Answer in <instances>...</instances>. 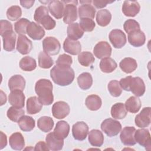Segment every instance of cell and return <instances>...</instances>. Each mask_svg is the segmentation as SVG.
Here are the masks:
<instances>
[{
  "mask_svg": "<svg viewBox=\"0 0 151 151\" xmlns=\"http://www.w3.org/2000/svg\"><path fill=\"white\" fill-rule=\"evenodd\" d=\"M54 120L51 117L42 116L37 121L38 127L43 132L47 133L51 131L54 126Z\"/></svg>",
  "mask_w": 151,
  "mask_h": 151,
  "instance_id": "obj_38",
  "label": "cell"
},
{
  "mask_svg": "<svg viewBox=\"0 0 151 151\" xmlns=\"http://www.w3.org/2000/svg\"><path fill=\"white\" fill-rule=\"evenodd\" d=\"M22 15L21 8L18 5L10 6L6 11L7 18L11 21H15L19 19Z\"/></svg>",
  "mask_w": 151,
  "mask_h": 151,
  "instance_id": "obj_44",
  "label": "cell"
},
{
  "mask_svg": "<svg viewBox=\"0 0 151 151\" xmlns=\"http://www.w3.org/2000/svg\"><path fill=\"white\" fill-rule=\"evenodd\" d=\"M25 86V80L21 75H14L8 81V87L11 91L21 90L23 91Z\"/></svg>",
  "mask_w": 151,
  "mask_h": 151,
  "instance_id": "obj_27",
  "label": "cell"
},
{
  "mask_svg": "<svg viewBox=\"0 0 151 151\" xmlns=\"http://www.w3.org/2000/svg\"><path fill=\"white\" fill-rule=\"evenodd\" d=\"M64 50L71 55L79 54L81 50V45L78 41H75L67 38L63 42Z\"/></svg>",
  "mask_w": 151,
  "mask_h": 151,
  "instance_id": "obj_20",
  "label": "cell"
},
{
  "mask_svg": "<svg viewBox=\"0 0 151 151\" xmlns=\"http://www.w3.org/2000/svg\"><path fill=\"white\" fill-rule=\"evenodd\" d=\"M42 107V104L36 96L30 97L27 100V111L29 114L38 113L41 111Z\"/></svg>",
  "mask_w": 151,
  "mask_h": 151,
  "instance_id": "obj_26",
  "label": "cell"
},
{
  "mask_svg": "<svg viewBox=\"0 0 151 151\" xmlns=\"http://www.w3.org/2000/svg\"><path fill=\"white\" fill-rule=\"evenodd\" d=\"M127 114L124 104L122 103H117L111 108V115L115 119H124Z\"/></svg>",
  "mask_w": 151,
  "mask_h": 151,
  "instance_id": "obj_34",
  "label": "cell"
},
{
  "mask_svg": "<svg viewBox=\"0 0 151 151\" xmlns=\"http://www.w3.org/2000/svg\"><path fill=\"white\" fill-rule=\"evenodd\" d=\"M101 129L108 136L117 135L122 130V125L119 121L111 118L105 119L101 124Z\"/></svg>",
  "mask_w": 151,
  "mask_h": 151,
  "instance_id": "obj_4",
  "label": "cell"
},
{
  "mask_svg": "<svg viewBox=\"0 0 151 151\" xmlns=\"http://www.w3.org/2000/svg\"><path fill=\"white\" fill-rule=\"evenodd\" d=\"M111 47L107 41L99 42L93 48L94 55L99 59L109 57L111 54Z\"/></svg>",
  "mask_w": 151,
  "mask_h": 151,
  "instance_id": "obj_11",
  "label": "cell"
},
{
  "mask_svg": "<svg viewBox=\"0 0 151 151\" xmlns=\"http://www.w3.org/2000/svg\"><path fill=\"white\" fill-rule=\"evenodd\" d=\"M107 88L111 96L114 97L120 96L122 93V90L119 82L115 80H111L109 83Z\"/></svg>",
  "mask_w": 151,
  "mask_h": 151,
  "instance_id": "obj_45",
  "label": "cell"
},
{
  "mask_svg": "<svg viewBox=\"0 0 151 151\" xmlns=\"http://www.w3.org/2000/svg\"><path fill=\"white\" fill-rule=\"evenodd\" d=\"M65 5L63 21L65 24H71L77 19V1H63Z\"/></svg>",
  "mask_w": 151,
  "mask_h": 151,
  "instance_id": "obj_3",
  "label": "cell"
},
{
  "mask_svg": "<svg viewBox=\"0 0 151 151\" xmlns=\"http://www.w3.org/2000/svg\"><path fill=\"white\" fill-rule=\"evenodd\" d=\"M11 147L15 150H21L25 146V140L22 134L19 132L12 133L9 139Z\"/></svg>",
  "mask_w": 151,
  "mask_h": 151,
  "instance_id": "obj_23",
  "label": "cell"
},
{
  "mask_svg": "<svg viewBox=\"0 0 151 151\" xmlns=\"http://www.w3.org/2000/svg\"><path fill=\"white\" fill-rule=\"evenodd\" d=\"M45 141L48 148L51 150H60L64 146V140L57 138L53 132L50 133L47 135Z\"/></svg>",
  "mask_w": 151,
  "mask_h": 151,
  "instance_id": "obj_25",
  "label": "cell"
},
{
  "mask_svg": "<svg viewBox=\"0 0 151 151\" xmlns=\"http://www.w3.org/2000/svg\"><path fill=\"white\" fill-rule=\"evenodd\" d=\"M21 130L24 132H30L35 127V120L29 116H22L18 122Z\"/></svg>",
  "mask_w": 151,
  "mask_h": 151,
  "instance_id": "obj_31",
  "label": "cell"
},
{
  "mask_svg": "<svg viewBox=\"0 0 151 151\" xmlns=\"http://www.w3.org/2000/svg\"><path fill=\"white\" fill-rule=\"evenodd\" d=\"M32 48V41L25 35L18 36L17 42V50L22 55H26L30 52Z\"/></svg>",
  "mask_w": 151,
  "mask_h": 151,
  "instance_id": "obj_17",
  "label": "cell"
},
{
  "mask_svg": "<svg viewBox=\"0 0 151 151\" xmlns=\"http://www.w3.org/2000/svg\"><path fill=\"white\" fill-rule=\"evenodd\" d=\"M25 111L22 108H17L12 106L7 110V117L12 122H17L20 119V118L24 115Z\"/></svg>",
  "mask_w": 151,
  "mask_h": 151,
  "instance_id": "obj_42",
  "label": "cell"
},
{
  "mask_svg": "<svg viewBox=\"0 0 151 151\" xmlns=\"http://www.w3.org/2000/svg\"><path fill=\"white\" fill-rule=\"evenodd\" d=\"M128 41L133 47H141L145 43V34L140 29L132 31L128 34Z\"/></svg>",
  "mask_w": 151,
  "mask_h": 151,
  "instance_id": "obj_18",
  "label": "cell"
},
{
  "mask_svg": "<svg viewBox=\"0 0 151 151\" xmlns=\"http://www.w3.org/2000/svg\"><path fill=\"white\" fill-rule=\"evenodd\" d=\"M52 88V84L49 80L42 78L36 82L35 91L42 105L47 106L52 103L54 101Z\"/></svg>",
  "mask_w": 151,
  "mask_h": 151,
  "instance_id": "obj_2",
  "label": "cell"
},
{
  "mask_svg": "<svg viewBox=\"0 0 151 151\" xmlns=\"http://www.w3.org/2000/svg\"><path fill=\"white\" fill-rule=\"evenodd\" d=\"M49 11L52 15L56 19H61L64 15V6L62 1H51L49 2L48 8Z\"/></svg>",
  "mask_w": 151,
  "mask_h": 151,
  "instance_id": "obj_22",
  "label": "cell"
},
{
  "mask_svg": "<svg viewBox=\"0 0 151 151\" xmlns=\"http://www.w3.org/2000/svg\"><path fill=\"white\" fill-rule=\"evenodd\" d=\"M140 6L138 2L135 1H124L122 5V12L123 14L127 17H134L140 11Z\"/></svg>",
  "mask_w": 151,
  "mask_h": 151,
  "instance_id": "obj_15",
  "label": "cell"
},
{
  "mask_svg": "<svg viewBox=\"0 0 151 151\" xmlns=\"http://www.w3.org/2000/svg\"><path fill=\"white\" fill-rule=\"evenodd\" d=\"M86 107L91 111L99 110L102 104L101 98L96 94H91L87 97L85 101Z\"/></svg>",
  "mask_w": 151,
  "mask_h": 151,
  "instance_id": "obj_33",
  "label": "cell"
},
{
  "mask_svg": "<svg viewBox=\"0 0 151 151\" xmlns=\"http://www.w3.org/2000/svg\"><path fill=\"white\" fill-rule=\"evenodd\" d=\"M19 67L25 71H31L36 68L37 63L34 58L26 56L24 57L19 61Z\"/></svg>",
  "mask_w": 151,
  "mask_h": 151,
  "instance_id": "obj_39",
  "label": "cell"
},
{
  "mask_svg": "<svg viewBox=\"0 0 151 151\" xmlns=\"http://www.w3.org/2000/svg\"><path fill=\"white\" fill-rule=\"evenodd\" d=\"M13 30L12 24L7 20L0 21V34L2 35L5 32L7 31Z\"/></svg>",
  "mask_w": 151,
  "mask_h": 151,
  "instance_id": "obj_51",
  "label": "cell"
},
{
  "mask_svg": "<svg viewBox=\"0 0 151 151\" xmlns=\"http://www.w3.org/2000/svg\"><path fill=\"white\" fill-rule=\"evenodd\" d=\"M25 97L22 91L21 90H14L11 91L8 96L9 104L17 108H22L24 107Z\"/></svg>",
  "mask_w": 151,
  "mask_h": 151,
  "instance_id": "obj_14",
  "label": "cell"
},
{
  "mask_svg": "<svg viewBox=\"0 0 151 151\" xmlns=\"http://www.w3.org/2000/svg\"><path fill=\"white\" fill-rule=\"evenodd\" d=\"M136 129L134 127L126 126L120 133V138L122 143L126 146H133L136 143L134 139Z\"/></svg>",
  "mask_w": 151,
  "mask_h": 151,
  "instance_id": "obj_12",
  "label": "cell"
},
{
  "mask_svg": "<svg viewBox=\"0 0 151 151\" xmlns=\"http://www.w3.org/2000/svg\"><path fill=\"white\" fill-rule=\"evenodd\" d=\"M120 69L124 73L130 74L133 72L137 67L136 61L132 58L126 57L122 60L119 63Z\"/></svg>",
  "mask_w": 151,
  "mask_h": 151,
  "instance_id": "obj_30",
  "label": "cell"
},
{
  "mask_svg": "<svg viewBox=\"0 0 151 151\" xmlns=\"http://www.w3.org/2000/svg\"><path fill=\"white\" fill-rule=\"evenodd\" d=\"M78 12L80 18H88L93 19L96 14V9L94 7L91 5V3L83 4L78 7Z\"/></svg>",
  "mask_w": 151,
  "mask_h": 151,
  "instance_id": "obj_29",
  "label": "cell"
},
{
  "mask_svg": "<svg viewBox=\"0 0 151 151\" xmlns=\"http://www.w3.org/2000/svg\"><path fill=\"white\" fill-rule=\"evenodd\" d=\"M0 133H1V146H0L1 147H0V149H2L7 145V137H6V135L5 134H4L2 132H1Z\"/></svg>",
  "mask_w": 151,
  "mask_h": 151,
  "instance_id": "obj_55",
  "label": "cell"
},
{
  "mask_svg": "<svg viewBox=\"0 0 151 151\" xmlns=\"http://www.w3.org/2000/svg\"><path fill=\"white\" fill-rule=\"evenodd\" d=\"M88 133V126L84 122H77L73 124L72 133L74 138L77 140L82 141L86 139Z\"/></svg>",
  "mask_w": 151,
  "mask_h": 151,
  "instance_id": "obj_10",
  "label": "cell"
},
{
  "mask_svg": "<svg viewBox=\"0 0 151 151\" xmlns=\"http://www.w3.org/2000/svg\"><path fill=\"white\" fill-rule=\"evenodd\" d=\"M109 40L115 48H121L126 43L125 34L120 29H115L110 31L109 35Z\"/></svg>",
  "mask_w": 151,
  "mask_h": 151,
  "instance_id": "obj_6",
  "label": "cell"
},
{
  "mask_svg": "<svg viewBox=\"0 0 151 151\" xmlns=\"http://www.w3.org/2000/svg\"><path fill=\"white\" fill-rule=\"evenodd\" d=\"M99 66L102 72L110 73L115 70L117 65L113 58L110 57H106L101 60Z\"/></svg>",
  "mask_w": 151,
  "mask_h": 151,
  "instance_id": "obj_37",
  "label": "cell"
},
{
  "mask_svg": "<svg viewBox=\"0 0 151 151\" xmlns=\"http://www.w3.org/2000/svg\"><path fill=\"white\" fill-rule=\"evenodd\" d=\"M77 83L79 87L82 90L89 89L93 84V78L89 73H83L77 77Z\"/></svg>",
  "mask_w": 151,
  "mask_h": 151,
  "instance_id": "obj_36",
  "label": "cell"
},
{
  "mask_svg": "<svg viewBox=\"0 0 151 151\" xmlns=\"http://www.w3.org/2000/svg\"><path fill=\"white\" fill-rule=\"evenodd\" d=\"M129 90L136 97L142 96L146 90L143 80L139 77H132L129 82Z\"/></svg>",
  "mask_w": 151,
  "mask_h": 151,
  "instance_id": "obj_9",
  "label": "cell"
},
{
  "mask_svg": "<svg viewBox=\"0 0 151 151\" xmlns=\"http://www.w3.org/2000/svg\"><path fill=\"white\" fill-rule=\"evenodd\" d=\"M1 37L3 40V48L6 51H12L14 50L16 41V34L13 30L5 32Z\"/></svg>",
  "mask_w": 151,
  "mask_h": 151,
  "instance_id": "obj_19",
  "label": "cell"
},
{
  "mask_svg": "<svg viewBox=\"0 0 151 151\" xmlns=\"http://www.w3.org/2000/svg\"><path fill=\"white\" fill-rule=\"evenodd\" d=\"M50 77L56 84L66 86L72 83L75 74L73 69L70 65L56 64L50 70Z\"/></svg>",
  "mask_w": 151,
  "mask_h": 151,
  "instance_id": "obj_1",
  "label": "cell"
},
{
  "mask_svg": "<svg viewBox=\"0 0 151 151\" xmlns=\"http://www.w3.org/2000/svg\"><path fill=\"white\" fill-rule=\"evenodd\" d=\"M140 100L136 96L130 97L125 102L124 106L126 110L132 113H136L141 107Z\"/></svg>",
  "mask_w": 151,
  "mask_h": 151,
  "instance_id": "obj_32",
  "label": "cell"
},
{
  "mask_svg": "<svg viewBox=\"0 0 151 151\" xmlns=\"http://www.w3.org/2000/svg\"><path fill=\"white\" fill-rule=\"evenodd\" d=\"M45 31L38 23L31 22L27 27V34L34 40H40L45 35Z\"/></svg>",
  "mask_w": 151,
  "mask_h": 151,
  "instance_id": "obj_16",
  "label": "cell"
},
{
  "mask_svg": "<svg viewBox=\"0 0 151 151\" xmlns=\"http://www.w3.org/2000/svg\"><path fill=\"white\" fill-rule=\"evenodd\" d=\"M73 63L72 57L66 54H63L60 55L56 61V64H61V65H71Z\"/></svg>",
  "mask_w": 151,
  "mask_h": 151,
  "instance_id": "obj_50",
  "label": "cell"
},
{
  "mask_svg": "<svg viewBox=\"0 0 151 151\" xmlns=\"http://www.w3.org/2000/svg\"><path fill=\"white\" fill-rule=\"evenodd\" d=\"M78 61L81 65L88 67L94 62L95 58L93 54L90 52L83 51L78 54Z\"/></svg>",
  "mask_w": 151,
  "mask_h": 151,
  "instance_id": "obj_40",
  "label": "cell"
},
{
  "mask_svg": "<svg viewBox=\"0 0 151 151\" xmlns=\"http://www.w3.org/2000/svg\"><path fill=\"white\" fill-rule=\"evenodd\" d=\"M67 34L68 38L71 40L77 41L81 38L84 34V31L77 22L69 24L67 29Z\"/></svg>",
  "mask_w": 151,
  "mask_h": 151,
  "instance_id": "obj_24",
  "label": "cell"
},
{
  "mask_svg": "<svg viewBox=\"0 0 151 151\" xmlns=\"http://www.w3.org/2000/svg\"><path fill=\"white\" fill-rule=\"evenodd\" d=\"M34 150H45L48 151L50 150V149L48 148L47 145L42 141H40L38 142L34 148Z\"/></svg>",
  "mask_w": 151,
  "mask_h": 151,
  "instance_id": "obj_53",
  "label": "cell"
},
{
  "mask_svg": "<svg viewBox=\"0 0 151 151\" xmlns=\"http://www.w3.org/2000/svg\"><path fill=\"white\" fill-rule=\"evenodd\" d=\"M123 28L124 31L127 33H130L132 31L139 30L140 25L138 22L134 19H129L126 21L123 24Z\"/></svg>",
  "mask_w": 151,
  "mask_h": 151,
  "instance_id": "obj_47",
  "label": "cell"
},
{
  "mask_svg": "<svg viewBox=\"0 0 151 151\" xmlns=\"http://www.w3.org/2000/svg\"><path fill=\"white\" fill-rule=\"evenodd\" d=\"M134 139L137 143L140 146L145 147L146 150H150V134L147 129L142 128L136 130L134 133Z\"/></svg>",
  "mask_w": 151,
  "mask_h": 151,
  "instance_id": "obj_8",
  "label": "cell"
},
{
  "mask_svg": "<svg viewBox=\"0 0 151 151\" xmlns=\"http://www.w3.org/2000/svg\"><path fill=\"white\" fill-rule=\"evenodd\" d=\"M79 25L83 31L86 32L92 31L96 26L94 21L92 19L88 18H80Z\"/></svg>",
  "mask_w": 151,
  "mask_h": 151,
  "instance_id": "obj_46",
  "label": "cell"
},
{
  "mask_svg": "<svg viewBox=\"0 0 151 151\" xmlns=\"http://www.w3.org/2000/svg\"><path fill=\"white\" fill-rule=\"evenodd\" d=\"M44 51L50 55H55L59 53L61 45L59 41L53 37H47L42 41Z\"/></svg>",
  "mask_w": 151,
  "mask_h": 151,
  "instance_id": "obj_5",
  "label": "cell"
},
{
  "mask_svg": "<svg viewBox=\"0 0 151 151\" xmlns=\"http://www.w3.org/2000/svg\"><path fill=\"white\" fill-rule=\"evenodd\" d=\"M88 142L93 146H101L104 142V136L102 132L97 129L91 130L88 134Z\"/></svg>",
  "mask_w": 151,
  "mask_h": 151,
  "instance_id": "obj_28",
  "label": "cell"
},
{
  "mask_svg": "<svg viewBox=\"0 0 151 151\" xmlns=\"http://www.w3.org/2000/svg\"><path fill=\"white\" fill-rule=\"evenodd\" d=\"M134 122L135 124L139 127H148L150 123V107H144L140 113L136 116Z\"/></svg>",
  "mask_w": 151,
  "mask_h": 151,
  "instance_id": "obj_13",
  "label": "cell"
},
{
  "mask_svg": "<svg viewBox=\"0 0 151 151\" xmlns=\"http://www.w3.org/2000/svg\"><path fill=\"white\" fill-rule=\"evenodd\" d=\"M35 1H20V4L22 6L25 8L29 9L33 6Z\"/></svg>",
  "mask_w": 151,
  "mask_h": 151,
  "instance_id": "obj_56",
  "label": "cell"
},
{
  "mask_svg": "<svg viewBox=\"0 0 151 151\" xmlns=\"http://www.w3.org/2000/svg\"><path fill=\"white\" fill-rule=\"evenodd\" d=\"M94 6H96V8L99 9V8H103L104 7H106L108 4H111L113 2H109V1H92Z\"/></svg>",
  "mask_w": 151,
  "mask_h": 151,
  "instance_id": "obj_54",
  "label": "cell"
},
{
  "mask_svg": "<svg viewBox=\"0 0 151 151\" xmlns=\"http://www.w3.org/2000/svg\"><path fill=\"white\" fill-rule=\"evenodd\" d=\"M31 22L26 18H21L14 24L15 32L20 35H25L27 33V28Z\"/></svg>",
  "mask_w": 151,
  "mask_h": 151,
  "instance_id": "obj_43",
  "label": "cell"
},
{
  "mask_svg": "<svg viewBox=\"0 0 151 151\" xmlns=\"http://www.w3.org/2000/svg\"><path fill=\"white\" fill-rule=\"evenodd\" d=\"M40 24L47 30H51L55 28L56 25L55 21L49 15H47L41 19Z\"/></svg>",
  "mask_w": 151,
  "mask_h": 151,
  "instance_id": "obj_49",
  "label": "cell"
},
{
  "mask_svg": "<svg viewBox=\"0 0 151 151\" xmlns=\"http://www.w3.org/2000/svg\"><path fill=\"white\" fill-rule=\"evenodd\" d=\"M131 77H132V76H127L125 78H122L119 82L121 88H123L125 91H129V82H130Z\"/></svg>",
  "mask_w": 151,
  "mask_h": 151,
  "instance_id": "obj_52",
  "label": "cell"
},
{
  "mask_svg": "<svg viewBox=\"0 0 151 151\" xmlns=\"http://www.w3.org/2000/svg\"><path fill=\"white\" fill-rule=\"evenodd\" d=\"M54 62L51 57L44 51H41L38 55V65L40 67L48 69L52 67Z\"/></svg>",
  "mask_w": 151,
  "mask_h": 151,
  "instance_id": "obj_41",
  "label": "cell"
},
{
  "mask_svg": "<svg viewBox=\"0 0 151 151\" xmlns=\"http://www.w3.org/2000/svg\"><path fill=\"white\" fill-rule=\"evenodd\" d=\"M70 132V126L68 123L64 120L59 121L57 123L53 133L58 139L64 140L65 139Z\"/></svg>",
  "mask_w": 151,
  "mask_h": 151,
  "instance_id": "obj_21",
  "label": "cell"
},
{
  "mask_svg": "<svg viewBox=\"0 0 151 151\" xmlns=\"http://www.w3.org/2000/svg\"><path fill=\"white\" fill-rule=\"evenodd\" d=\"M53 116L58 119H62L67 116L70 111L69 105L65 101H59L55 102L52 107Z\"/></svg>",
  "mask_w": 151,
  "mask_h": 151,
  "instance_id": "obj_7",
  "label": "cell"
},
{
  "mask_svg": "<svg viewBox=\"0 0 151 151\" xmlns=\"http://www.w3.org/2000/svg\"><path fill=\"white\" fill-rule=\"evenodd\" d=\"M111 19V14L107 9H100L96 14V21L99 25L106 27L108 25Z\"/></svg>",
  "mask_w": 151,
  "mask_h": 151,
  "instance_id": "obj_35",
  "label": "cell"
},
{
  "mask_svg": "<svg viewBox=\"0 0 151 151\" xmlns=\"http://www.w3.org/2000/svg\"><path fill=\"white\" fill-rule=\"evenodd\" d=\"M47 15H48V9L45 6H40L35 11L34 20L38 24H40L41 19Z\"/></svg>",
  "mask_w": 151,
  "mask_h": 151,
  "instance_id": "obj_48",
  "label": "cell"
},
{
  "mask_svg": "<svg viewBox=\"0 0 151 151\" xmlns=\"http://www.w3.org/2000/svg\"><path fill=\"white\" fill-rule=\"evenodd\" d=\"M1 105H3L4 104L6 101V94L4 93V92L1 90Z\"/></svg>",
  "mask_w": 151,
  "mask_h": 151,
  "instance_id": "obj_57",
  "label": "cell"
}]
</instances>
